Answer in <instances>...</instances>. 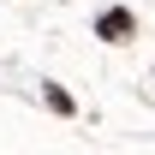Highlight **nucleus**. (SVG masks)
I'll list each match as a JSON object with an SVG mask.
<instances>
[{"label": "nucleus", "mask_w": 155, "mask_h": 155, "mask_svg": "<svg viewBox=\"0 0 155 155\" xmlns=\"http://www.w3.org/2000/svg\"><path fill=\"white\" fill-rule=\"evenodd\" d=\"M125 30H131V18H125V12H107V18H101V36H114V42H119Z\"/></svg>", "instance_id": "obj_1"}]
</instances>
